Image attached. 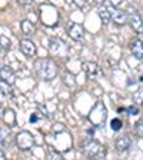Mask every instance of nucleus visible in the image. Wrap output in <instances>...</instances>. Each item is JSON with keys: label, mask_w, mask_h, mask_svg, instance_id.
Listing matches in <instances>:
<instances>
[{"label": "nucleus", "mask_w": 143, "mask_h": 160, "mask_svg": "<svg viewBox=\"0 0 143 160\" xmlns=\"http://www.w3.org/2000/svg\"><path fill=\"white\" fill-rule=\"evenodd\" d=\"M34 69L42 80H53L57 76V64L49 57L37 59L34 62Z\"/></svg>", "instance_id": "obj_1"}, {"label": "nucleus", "mask_w": 143, "mask_h": 160, "mask_svg": "<svg viewBox=\"0 0 143 160\" xmlns=\"http://www.w3.org/2000/svg\"><path fill=\"white\" fill-rule=\"evenodd\" d=\"M106 119H107L106 106L103 104V102H97V103L92 107V110L89 112L87 120H89L94 127H103L105 123H106Z\"/></svg>", "instance_id": "obj_2"}, {"label": "nucleus", "mask_w": 143, "mask_h": 160, "mask_svg": "<svg viewBox=\"0 0 143 160\" xmlns=\"http://www.w3.org/2000/svg\"><path fill=\"white\" fill-rule=\"evenodd\" d=\"M83 153L89 159L102 160L106 157V147L96 140H86L83 143Z\"/></svg>", "instance_id": "obj_3"}, {"label": "nucleus", "mask_w": 143, "mask_h": 160, "mask_svg": "<svg viewBox=\"0 0 143 160\" xmlns=\"http://www.w3.org/2000/svg\"><path fill=\"white\" fill-rule=\"evenodd\" d=\"M16 144L20 150L27 152L34 146V136L27 130H23L16 136Z\"/></svg>", "instance_id": "obj_4"}, {"label": "nucleus", "mask_w": 143, "mask_h": 160, "mask_svg": "<svg viewBox=\"0 0 143 160\" xmlns=\"http://www.w3.org/2000/svg\"><path fill=\"white\" fill-rule=\"evenodd\" d=\"M129 23H130V26H132V29H133L137 34L143 33V22H142L139 14L135 12L133 7L129 9Z\"/></svg>", "instance_id": "obj_5"}, {"label": "nucleus", "mask_w": 143, "mask_h": 160, "mask_svg": "<svg viewBox=\"0 0 143 160\" xmlns=\"http://www.w3.org/2000/svg\"><path fill=\"white\" fill-rule=\"evenodd\" d=\"M67 33H69V37L74 42H82L83 40V34H84V30L83 26L79 23H70L67 26Z\"/></svg>", "instance_id": "obj_6"}, {"label": "nucleus", "mask_w": 143, "mask_h": 160, "mask_svg": "<svg viewBox=\"0 0 143 160\" xmlns=\"http://www.w3.org/2000/svg\"><path fill=\"white\" fill-rule=\"evenodd\" d=\"M110 13H112V22H113L115 24H117V26H123L126 22H129V17H127V14L125 13V12H122V10H119L117 7H110Z\"/></svg>", "instance_id": "obj_7"}, {"label": "nucleus", "mask_w": 143, "mask_h": 160, "mask_svg": "<svg viewBox=\"0 0 143 160\" xmlns=\"http://www.w3.org/2000/svg\"><path fill=\"white\" fill-rule=\"evenodd\" d=\"M82 66H83L84 73H86V76L89 77V79L96 80L100 77V69L94 62H84Z\"/></svg>", "instance_id": "obj_8"}, {"label": "nucleus", "mask_w": 143, "mask_h": 160, "mask_svg": "<svg viewBox=\"0 0 143 160\" xmlns=\"http://www.w3.org/2000/svg\"><path fill=\"white\" fill-rule=\"evenodd\" d=\"M20 50H22L23 54L27 57H34V54H36V46H34V43L29 39H23L20 42Z\"/></svg>", "instance_id": "obj_9"}, {"label": "nucleus", "mask_w": 143, "mask_h": 160, "mask_svg": "<svg viewBox=\"0 0 143 160\" xmlns=\"http://www.w3.org/2000/svg\"><path fill=\"white\" fill-rule=\"evenodd\" d=\"M130 146H132V139H130L129 136H120V137H117L116 142H115V147H116V150L119 153L127 152V150L130 149Z\"/></svg>", "instance_id": "obj_10"}, {"label": "nucleus", "mask_w": 143, "mask_h": 160, "mask_svg": "<svg viewBox=\"0 0 143 160\" xmlns=\"http://www.w3.org/2000/svg\"><path fill=\"white\" fill-rule=\"evenodd\" d=\"M50 52L56 54H64L67 52V46L60 39L53 37V39H50Z\"/></svg>", "instance_id": "obj_11"}, {"label": "nucleus", "mask_w": 143, "mask_h": 160, "mask_svg": "<svg viewBox=\"0 0 143 160\" xmlns=\"http://www.w3.org/2000/svg\"><path fill=\"white\" fill-rule=\"evenodd\" d=\"M130 52L137 60L143 62V42L139 39H133L130 42Z\"/></svg>", "instance_id": "obj_12"}, {"label": "nucleus", "mask_w": 143, "mask_h": 160, "mask_svg": "<svg viewBox=\"0 0 143 160\" xmlns=\"http://www.w3.org/2000/svg\"><path fill=\"white\" fill-rule=\"evenodd\" d=\"M14 139L13 134L10 133V130L6 127H0V146L3 147H10L13 144Z\"/></svg>", "instance_id": "obj_13"}, {"label": "nucleus", "mask_w": 143, "mask_h": 160, "mask_svg": "<svg viewBox=\"0 0 143 160\" xmlns=\"http://www.w3.org/2000/svg\"><path fill=\"white\" fill-rule=\"evenodd\" d=\"M97 14H99L100 20H102V23L103 24H109L112 22V13H110V9L109 6H105L103 4H100L99 9H97Z\"/></svg>", "instance_id": "obj_14"}, {"label": "nucleus", "mask_w": 143, "mask_h": 160, "mask_svg": "<svg viewBox=\"0 0 143 160\" xmlns=\"http://www.w3.org/2000/svg\"><path fill=\"white\" fill-rule=\"evenodd\" d=\"M0 77L3 80H6L7 83H10V84H13L14 80H16L14 72L9 66H0Z\"/></svg>", "instance_id": "obj_15"}, {"label": "nucleus", "mask_w": 143, "mask_h": 160, "mask_svg": "<svg viewBox=\"0 0 143 160\" xmlns=\"http://www.w3.org/2000/svg\"><path fill=\"white\" fill-rule=\"evenodd\" d=\"M0 96L6 97V99L13 97V87H12V84L7 83L6 80H3L2 77H0Z\"/></svg>", "instance_id": "obj_16"}, {"label": "nucleus", "mask_w": 143, "mask_h": 160, "mask_svg": "<svg viewBox=\"0 0 143 160\" xmlns=\"http://www.w3.org/2000/svg\"><path fill=\"white\" fill-rule=\"evenodd\" d=\"M2 120H3L7 126H12V127L16 126V116H14V112H13V110H10V109L4 110L3 116H2Z\"/></svg>", "instance_id": "obj_17"}, {"label": "nucleus", "mask_w": 143, "mask_h": 160, "mask_svg": "<svg viewBox=\"0 0 143 160\" xmlns=\"http://www.w3.org/2000/svg\"><path fill=\"white\" fill-rule=\"evenodd\" d=\"M22 32H23L24 36H32V34H34V32H36V27H34V24L30 22V20H23L22 22Z\"/></svg>", "instance_id": "obj_18"}, {"label": "nucleus", "mask_w": 143, "mask_h": 160, "mask_svg": "<svg viewBox=\"0 0 143 160\" xmlns=\"http://www.w3.org/2000/svg\"><path fill=\"white\" fill-rule=\"evenodd\" d=\"M133 102L136 104H139L140 107H143V89L136 90L133 93Z\"/></svg>", "instance_id": "obj_19"}, {"label": "nucleus", "mask_w": 143, "mask_h": 160, "mask_svg": "<svg viewBox=\"0 0 143 160\" xmlns=\"http://www.w3.org/2000/svg\"><path fill=\"white\" fill-rule=\"evenodd\" d=\"M10 40L7 39L6 36H0V50H3V52H7L10 49Z\"/></svg>", "instance_id": "obj_20"}, {"label": "nucleus", "mask_w": 143, "mask_h": 160, "mask_svg": "<svg viewBox=\"0 0 143 160\" xmlns=\"http://www.w3.org/2000/svg\"><path fill=\"white\" fill-rule=\"evenodd\" d=\"M110 127L113 132H119L122 127H123V123H122V120L120 119H113L112 120V123H110Z\"/></svg>", "instance_id": "obj_21"}, {"label": "nucleus", "mask_w": 143, "mask_h": 160, "mask_svg": "<svg viewBox=\"0 0 143 160\" xmlns=\"http://www.w3.org/2000/svg\"><path fill=\"white\" fill-rule=\"evenodd\" d=\"M110 4L113 7H117V9H123V7L127 6V0H109Z\"/></svg>", "instance_id": "obj_22"}, {"label": "nucleus", "mask_w": 143, "mask_h": 160, "mask_svg": "<svg viewBox=\"0 0 143 160\" xmlns=\"http://www.w3.org/2000/svg\"><path fill=\"white\" fill-rule=\"evenodd\" d=\"M136 132L140 137H143V119H140L136 123Z\"/></svg>", "instance_id": "obj_23"}, {"label": "nucleus", "mask_w": 143, "mask_h": 160, "mask_svg": "<svg viewBox=\"0 0 143 160\" xmlns=\"http://www.w3.org/2000/svg\"><path fill=\"white\" fill-rule=\"evenodd\" d=\"M67 3H74L77 7H84V4H86V0H66Z\"/></svg>", "instance_id": "obj_24"}, {"label": "nucleus", "mask_w": 143, "mask_h": 160, "mask_svg": "<svg viewBox=\"0 0 143 160\" xmlns=\"http://www.w3.org/2000/svg\"><path fill=\"white\" fill-rule=\"evenodd\" d=\"M127 112H129L130 114H137V113H139V110H137V107H136V106H130V107H127Z\"/></svg>", "instance_id": "obj_25"}, {"label": "nucleus", "mask_w": 143, "mask_h": 160, "mask_svg": "<svg viewBox=\"0 0 143 160\" xmlns=\"http://www.w3.org/2000/svg\"><path fill=\"white\" fill-rule=\"evenodd\" d=\"M36 122H37V114L33 113L32 116H30V123H36Z\"/></svg>", "instance_id": "obj_26"}, {"label": "nucleus", "mask_w": 143, "mask_h": 160, "mask_svg": "<svg viewBox=\"0 0 143 160\" xmlns=\"http://www.w3.org/2000/svg\"><path fill=\"white\" fill-rule=\"evenodd\" d=\"M17 2H19V3H22V4H30L33 0H17Z\"/></svg>", "instance_id": "obj_27"}, {"label": "nucleus", "mask_w": 143, "mask_h": 160, "mask_svg": "<svg viewBox=\"0 0 143 160\" xmlns=\"http://www.w3.org/2000/svg\"><path fill=\"white\" fill-rule=\"evenodd\" d=\"M93 2H94L96 4H99V6H100V4H103V3H105V0H93Z\"/></svg>", "instance_id": "obj_28"}, {"label": "nucleus", "mask_w": 143, "mask_h": 160, "mask_svg": "<svg viewBox=\"0 0 143 160\" xmlns=\"http://www.w3.org/2000/svg\"><path fill=\"white\" fill-rule=\"evenodd\" d=\"M3 113H4V109H3V106L0 104V119H2V116H3Z\"/></svg>", "instance_id": "obj_29"}, {"label": "nucleus", "mask_w": 143, "mask_h": 160, "mask_svg": "<svg viewBox=\"0 0 143 160\" xmlns=\"http://www.w3.org/2000/svg\"><path fill=\"white\" fill-rule=\"evenodd\" d=\"M3 159H6V156H4V153L0 150V160H3Z\"/></svg>", "instance_id": "obj_30"}]
</instances>
